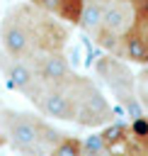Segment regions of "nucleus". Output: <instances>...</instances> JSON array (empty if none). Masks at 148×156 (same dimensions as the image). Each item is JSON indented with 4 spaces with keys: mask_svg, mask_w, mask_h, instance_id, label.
Returning <instances> with one entry per match:
<instances>
[{
    "mask_svg": "<svg viewBox=\"0 0 148 156\" xmlns=\"http://www.w3.org/2000/svg\"><path fill=\"white\" fill-rule=\"evenodd\" d=\"M41 117L73 122L87 129H102L114 122V110L99 85L80 73H70L61 83L53 85H36L27 98Z\"/></svg>",
    "mask_w": 148,
    "mask_h": 156,
    "instance_id": "f257e3e1",
    "label": "nucleus"
},
{
    "mask_svg": "<svg viewBox=\"0 0 148 156\" xmlns=\"http://www.w3.org/2000/svg\"><path fill=\"white\" fill-rule=\"evenodd\" d=\"M68 37V24L41 12L29 0L10 7L0 17V49L10 58L32 61L41 54L63 51Z\"/></svg>",
    "mask_w": 148,
    "mask_h": 156,
    "instance_id": "f03ea898",
    "label": "nucleus"
},
{
    "mask_svg": "<svg viewBox=\"0 0 148 156\" xmlns=\"http://www.w3.org/2000/svg\"><path fill=\"white\" fill-rule=\"evenodd\" d=\"M0 127L7 146L15 149L19 156H51L56 144L66 136L46 117L12 107L0 110Z\"/></svg>",
    "mask_w": 148,
    "mask_h": 156,
    "instance_id": "7ed1b4c3",
    "label": "nucleus"
},
{
    "mask_svg": "<svg viewBox=\"0 0 148 156\" xmlns=\"http://www.w3.org/2000/svg\"><path fill=\"white\" fill-rule=\"evenodd\" d=\"M95 73L97 78L107 85V90L114 95V100L126 107L129 112H133V117H141V105L136 98V76L131 73L129 63L121 61L119 56L104 54L95 61Z\"/></svg>",
    "mask_w": 148,
    "mask_h": 156,
    "instance_id": "20e7f679",
    "label": "nucleus"
},
{
    "mask_svg": "<svg viewBox=\"0 0 148 156\" xmlns=\"http://www.w3.org/2000/svg\"><path fill=\"white\" fill-rule=\"evenodd\" d=\"M133 20H136L133 0H104L102 22H99L97 34L92 37L95 44L102 46L107 54L116 56L124 34L133 27Z\"/></svg>",
    "mask_w": 148,
    "mask_h": 156,
    "instance_id": "39448f33",
    "label": "nucleus"
},
{
    "mask_svg": "<svg viewBox=\"0 0 148 156\" xmlns=\"http://www.w3.org/2000/svg\"><path fill=\"white\" fill-rule=\"evenodd\" d=\"M0 71H2V76H5V80H7V85H10L12 90H17L19 95H24V98H29L32 90L39 85V80H36V76H34L32 61L10 58V56H5V51H2V56H0Z\"/></svg>",
    "mask_w": 148,
    "mask_h": 156,
    "instance_id": "423d86ee",
    "label": "nucleus"
},
{
    "mask_svg": "<svg viewBox=\"0 0 148 156\" xmlns=\"http://www.w3.org/2000/svg\"><path fill=\"white\" fill-rule=\"evenodd\" d=\"M34 66V76L41 85H53L61 83L63 78H68L73 73L70 61L66 56V51H51V54H41L36 58H32Z\"/></svg>",
    "mask_w": 148,
    "mask_h": 156,
    "instance_id": "0eeeda50",
    "label": "nucleus"
},
{
    "mask_svg": "<svg viewBox=\"0 0 148 156\" xmlns=\"http://www.w3.org/2000/svg\"><path fill=\"white\" fill-rule=\"evenodd\" d=\"M116 56H119L121 61L146 66V63H148V41H146V37H143L136 27H131V29L124 34V39H121Z\"/></svg>",
    "mask_w": 148,
    "mask_h": 156,
    "instance_id": "6e6552de",
    "label": "nucleus"
},
{
    "mask_svg": "<svg viewBox=\"0 0 148 156\" xmlns=\"http://www.w3.org/2000/svg\"><path fill=\"white\" fill-rule=\"evenodd\" d=\"M102 10H104V0H85L78 27H80L87 37H95V34H97L99 22H102Z\"/></svg>",
    "mask_w": 148,
    "mask_h": 156,
    "instance_id": "1a4fd4ad",
    "label": "nucleus"
},
{
    "mask_svg": "<svg viewBox=\"0 0 148 156\" xmlns=\"http://www.w3.org/2000/svg\"><path fill=\"white\" fill-rule=\"evenodd\" d=\"M51 156H82V139L66 134L56 144V149L51 151Z\"/></svg>",
    "mask_w": 148,
    "mask_h": 156,
    "instance_id": "9d476101",
    "label": "nucleus"
},
{
    "mask_svg": "<svg viewBox=\"0 0 148 156\" xmlns=\"http://www.w3.org/2000/svg\"><path fill=\"white\" fill-rule=\"evenodd\" d=\"M136 98H138V105L148 112V63L136 76Z\"/></svg>",
    "mask_w": 148,
    "mask_h": 156,
    "instance_id": "9b49d317",
    "label": "nucleus"
},
{
    "mask_svg": "<svg viewBox=\"0 0 148 156\" xmlns=\"http://www.w3.org/2000/svg\"><path fill=\"white\" fill-rule=\"evenodd\" d=\"M133 27H136V29L146 37V41H148V24H138V22H133Z\"/></svg>",
    "mask_w": 148,
    "mask_h": 156,
    "instance_id": "f8f14e48",
    "label": "nucleus"
},
{
    "mask_svg": "<svg viewBox=\"0 0 148 156\" xmlns=\"http://www.w3.org/2000/svg\"><path fill=\"white\" fill-rule=\"evenodd\" d=\"M2 146H7V141H5V134H2V127H0V149Z\"/></svg>",
    "mask_w": 148,
    "mask_h": 156,
    "instance_id": "ddd939ff",
    "label": "nucleus"
}]
</instances>
